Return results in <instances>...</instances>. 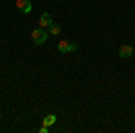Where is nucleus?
<instances>
[{
    "instance_id": "0eeeda50",
    "label": "nucleus",
    "mask_w": 135,
    "mask_h": 133,
    "mask_svg": "<svg viewBox=\"0 0 135 133\" xmlns=\"http://www.w3.org/2000/svg\"><path fill=\"white\" fill-rule=\"evenodd\" d=\"M54 122H56V115H47L43 119V126H52Z\"/></svg>"
},
{
    "instance_id": "39448f33",
    "label": "nucleus",
    "mask_w": 135,
    "mask_h": 133,
    "mask_svg": "<svg viewBox=\"0 0 135 133\" xmlns=\"http://www.w3.org/2000/svg\"><path fill=\"white\" fill-rule=\"evenodd\" d=\"M51 25H52V16L49 13H43L42 16H40V27L47 29V27H51Z\"/></svg>"
},
{
    "instance_id": "7ed1b4c3",
    "label": "nucleus",
    "mask_w": 135,
    "mask_h": 133,
    "mask_svg": "<svg viewBox=\"0 0 135 133\" xmlns=\"http://www.w3.org/2000/svg\"><path fill=\"white\" fill-rule=\"evenodd\" d=\"M16 9L23 13V14H29L32 11V4L31 0H16Z\"/></svg>"
},
{
    "instance_id": "423d86ee",
    "label": "nucleus",
    "mask_w": 135,
    "mask_h": 133,
    "mask_svg": "<svg viewBox=\"0 0 135 133\" xmlns=\"http://www.w3.org/2000/svg\"><path fill=\"white\" fill-rule=\"evenodd\" d=\"M60 32H61V25H60V23H54V22H52V25L49 27V34H52V36H58Z\"/></svg>"
},
{
    "instance_id": "f257e3e1",
    "label": "nucleus",
    "mask_w": 135,
    "mask_h": 133,
    "mask_svg": "<svg viewBox=\"0 0 135 133\" xmlns=\"http://www.w3.org/2000/svg\"><path fill=\"white\" fill-rule=\"evenodd\" d=\"M31 38L36 45H43V43L47 41V38H49V32L45 31L43 27H40V29H34V31L31 32Z\"/></svg>"
},
{
    "instance_id": "20e7f679",
    "label": "nucleus",
    "mask_w": 135,
    "mask_h": 133,
    "mask_svg": "<svg viewBox=\"0 0 135 133\" xmlns=\"http://www.w3.org/2000/svg\"><path fill=\"white\" fill-rule=\"evenodd\" d=\"M133 52H135V49L132 47V45H121V49L117 51V54H119L121 58H130Z\"/></svg>"
},
{
    "instance_id": "f03ea898",
    "label": "nucleus",
    "mask_w": 135,
    "mask_h": 133,
    "mask_svg": "<svg viewBox=\"0 0 135 133\" xmlns=\"http://www.w3.org/2000/svg\"><path fill=\"white\" fill-rule=\"evenodd\" d=\"M58 49H60V52H63V54H69V52H76L78 51V43H70V41L63 40L58 43Z\"/></svg>"
},
{
    "instance_id": "6e6552de",
    "label": "nucleus",
    "mask_w": 135,
    "mask_h": 133,
    "mask_svg": "<svg viewBox=\"0 0 135 133\" xmlns=\"http://www.w3.org/2000/svg\"><path fill=\"white\" fill-rule=\"evenodd\" d=\"M49 131V126H42V128H40V133H47Z\"/></svg>"
}]
</instances>
